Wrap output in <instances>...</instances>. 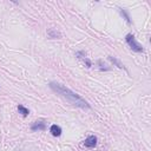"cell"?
Masks as SVG:
<instances>
[{"mask_svg":"<svg viewBox=\"0 0 151 151\" xmlns=\"http://www.w3.org/2000/svg\"><path fill=\"white\" fill-rule=\"evenodd\" d=\"M125 40H126V42L129 44V46L131 47V50H132V51L138 52V53H142V52L144 51L143 46H142L139 42H137V40H136V38H134V35H133V34L129 33V34L125 37Z\"/></svg>","mask_w":151,"mask_h":151,"instance_id":"7a4b0ae2","label":"cell"},{"mask_svg":"<svg viewBox=\"0 0 151 151\" xmlns=\"http://www.w3.org/2000/svg\"><path fill=\"white\" fill-rule=\"evenodd\" d=\"M84 145L86 147H94L97 145V137L96 136H88L84 140Z\"/></svg>","mask_w":151,"mask_h":151,"instance_id":"277c9868","label":"cell"},{"mask_svg":"<svg viewBox=\"0 0 151 151\" xmlns=\"http://www.w3.org/2000/svg\"><path fill=\"white\" fill-rule=\"evenodd\" d=\"M45 129H46V124H45V122H42V120L34 122V123L31 125V130H32V131H39V130L44 131Z\"/></svg>","mask_w":151,"mask_h":151,"instance_id":"3957f363","label":"cell"},{"mask_svg":"<svg viewBox=\"0 0 151 151\" xmlns=\"http://www.w3.org/2000/svg\"><path fill=\"white\" fill-rule=\"evenodd\" d=\"M76 55H77L78 58H86V57H85L86 54H85V52H83V51H79V52H77V53H76Z\"/></svg>","mask_w":151,"mask_h":151,"instance_id":"8fae6325","label":"cell"},{"mask_svg":"<svg viewBox=\"0 0 151 151\" xmlns=\"http://www.w3.org/2000/svg\"><path fill=\"white\" fill-rule=\"evenodd\" d=\"M84 63L86 64V67H91L92 66V64H91V61L87 59V58H84Z\"/></svg>","mask_w":151,"mask_h":151,"instance_id":"7c38bea8","label":"cell"},{"mask_svg":"<svg viewBox=\"0 0 151 151\" xmlns=\"http://www.w3.org/2000/svg\"><path fill=\"white\" fill-rule=\"evenodd\" d=\"M119 11H120L122 15H124V17H125V19L127 20V22H131V20H130V17H129V15H127V13L125 12V9H123V8H119Z\"/></svg>","mask_w":151,"mask_h":151,"instance_id":"30bf717a","label":"cell"},{"mask_svg":"<svg viewBox=\"0 0 151 151\" xmlns=\"http://www.w3.org/2000/svg\"><path fill=\"white\" fill-rule=\"evenodd\" d=\"M47 34H48V37H50L51 39H54V38H60V33H59L58 31H55L54 28H51V29H48Z\"/></svg>","mask_w":151,"mask_h":151,"instance_id":"8992f818","label":"cell"},{"mask_svg":"<svg viewBox=\"0 0 151 151\" xmlns=\"http://www.w3.org/2000/svg\"><path fill=\"white\" fill-rule=\"evenodd\" d=\"M50 87L60 97H63L64 99H66L67 103H70L71 105L76 106V107H80V109H90V104L81 98L79 94H77L76 92L71 91L70 88L65 87L64 85L55 83V81H51L50 83Z\"/></svg>","mask_w":151,"mask_h":151,"instance_id":"6da1fadb","label":"cell"},{"mask_svg":"<svg viewBox=\"0 0 151 151\" xmlns=\"http://www.w3.org/2000/svg\"><path fill=\"white\" fill-rule=\"evenodd\" d=\"M18 111H19V113H21L24 117L28 116V113H29L28 109H26V107H25V106H22V105H18Z\"/></svg>","mask_w":151,"mask_h":151,"instance_id":"ba28073f","label":"cell"},{"mask_svg":"<svg viewBox=\"0 0 151 151\" xmlns=\"http://www.w3.org/2000/svg\"><path fill=\"white\" fill-rule=\"evenodd\" d=\"M98 65H99V70H101V71H109V70H111V67H109L105 63H103L101 60H98Z\"/></svg>","mask_w":151,"mask_h":151,"instance_id":"9c48e42d","label":"cell"},{"mask_svg":"<svg viewBox=\"0 0 151 151\" xmlns=\"http://www.w3.org/2000/svg\"><path fill=\"white\" fill-rule=\"evenodd\" d=\"M109 59H110V60H111V61H112V63H113V64H114L117 67H119V68H125V67H124V65H123V64H122V63H120V61H119V60H118L116 57L110 55V57H109Z\"/></svg>","mask_w":151,"mask_h":151,"instance_id":"52a82bcc","label":"cell"},{"mask_svg":"<svg viewBox=\"0 0 151 151\" xmlns=\"http://www.w3.org/2000/svg\"><path fill=\"white\" fill-rule=\"evenodd\" d=\"M50 131H51L52 136H54V137H59V136L61 134V127H60L59 125H55V124H53V125L51 126Z\"/></svg>","mask_w":151,"mask_h":151,"instance_id":"5b68a950","label":"cell"}]
</instances>
